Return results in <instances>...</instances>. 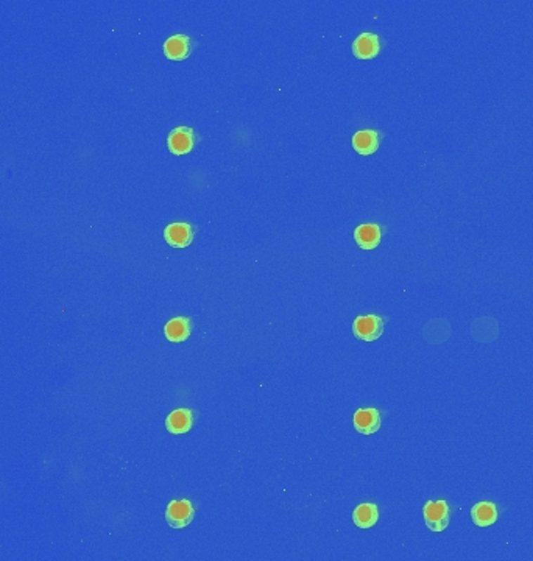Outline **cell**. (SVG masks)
Wrapping results in <instances>:
<instances>
[{
  "instance_id": "7a4b0ae2",
  "label": "cell",
  "mask_w": 533,
  "mask_h": 561,
  "mask_svg": "<svg viewBox=\"0 0 533 561\" xmlns=\"http://www.w3.org/2000/svg\"><path fill=\"white\" fill-rule=\"evenodd\" d=\"M195 516V508L187 499L172 501L165 510V521L172 529H184L192 522Z\"/></svg>"
},
{
  "instance_id": "5b68a950",
  "label": "cell",
  "mask_w": 533,
  "mask_h": 561,
  "mask_svg": "<svg viewBox=\"0 0 533 561\" xmlns=\"http://www.w3.org/2000/svg\"><path fill=\"white\" fill-rule=\"evenodd\" d=\"M164 239L174 248H186L193 240V226L189 223H170L164 229Z\"/></svg>"
},
{
  "instance_id": "6da1fadb",
  "label": "cell",
  "mask_w": 533,
  "mask_h": 561,
  "mask_svg": "<svg viewBox=\"0 0 533 561\" xmlns=\"http://www.w3.org/2000/svg\"><path fill=\"white\" fill-rule=\"evenodd\" d=\"M384 333V320L378 315H360L352 323V334L362 342H376Z\"/></svg>"
},
{
  "instance_id": "5bb4252c",
  "label": "cell",
  "mask_w": 533,
  "mask_h": 561,
  "mask_svg": "<svg viewBox=\"0 0 533 561\" xmlns=\"http://www.w3.org/2000/svg\"><path fill=\"white\" fill-rule=\"evenodd\" d=\"M471 517L477 527H489L498 521V510L493 502H479L471 508Z\"/></svg>"
},
{
  "instance_id": "8fae6325",
  "label": "cell",
  "mask_w": 533,
  "mask_h": 561,
  "mask_svg": "<svg viewBox=\"0 0 533 561\" xmlns=\"http://www.w3.org/2000/svg\"><path fill=\"white\" fill-rule=\"evenodd\" d=\"M380 239H383V233L376 223H365V225L357 226L354 231V240L362 250H374L380 243Z\"/></svg>"
},
{
  "instance_id": "4fadbf2b",
  "label": "cell",
  "mask_w": 533,
  "mask_h": 561,
  "mask_svg": "<svg viewBox=\"0 0 533 561\" xmlns=\"http://www.w3.org/2000/svg\"><path fill=\"white\" fill-rule=\"evenodd\" d=\"M379 520V508L376 503H360L352 512V521L359 529H371Z\"/></svg>"
},
{
  "instance_id": "277c9868",
  "label": "cell",
  "mask_w": 533,
  "mask_h": 561,
  "mask_svg": "<svg viewBox=\"0 0 533 561\" xmlns=\"http://www.w3.org/2000/svg\"><path fill=\"white\" fill-rule=\"evenodd\" d=\"M193 146H195V134H193L192 128L178 127L172 129L167 138V147L172 155L183 156L191 153Z\"/></svg>"
},
{
  "instance_id": "9c48e42d",
  "label": "cell",
  "mask_w": 533,
  "mask_h": 561,
  "mask_svg": "<svg viewBox=\"0 0 533 561\" xmlns=\"http://www.w3.org/2000/svg\"><path fill=\"white\" fill-rule=\"evenodd\" d=\"M193 426V412L189 408H176L165 418V429L170 434L179 435L189 432Z\"/></svg>"
},
{
  "instance_id": "30bf717a",
  "label": "cell",
  "mask_w": 533,
  "mask_h": 561,
  "mask_svg": "<svg viewBox=\"0 0 533 561\" xmlns=\"http://www.w3.org/2000/svg\"><path fill=\"white\" fill-rule=\"evenodd\" d=\"M192 333V321L187 316H176L167 321V325L164 326V335L165 339L172 343H183Z\"/></svg>"
},
{
  "instance_id": "3957f363",
  "label": "cell",
  "mask_w": 533,
  "mask_h": 561,
  "mask_svg": "<svg viewBox=\"0 0 533 561\" xmlns=\"http://www.w3.org/2000/svg\"><path fill=\"white\" fill-rule=\"evenodd\" d=\"M424 521L432 531H443L449 526V507L446 501H429L423 508Z\"/></svg>"
},
{
  "instance_id": "ba28073f",
  "label": "cell",
  "mask_w": 533,
  "mask_h": 561,
  "mask_svg": "<svg viewBox=\"0 0 533 561\" xmlns=\"http://www.w3.org/2000/svg\"><path fill=\"white\" fill-rule=\"evenodd\" d=\"M380 139H383V134L379 131H374V129H362V131H357L354 134V138H352V147H354L359 155L370 156L378 152Z\"/></svg>"
},
{
  "instance_id": "7c38bea8",
  "label": "cell",
  "mask_w": 533,
  "mask_h": 561,
  "mask_svg": "<svg viewBox=\"0 0 533 561\" xmlns=\"http://www.w3.org/2000/svg\"><path fill=\"white\" fill-rule=\"evenodd\" d=\"M191 52V38L186 34H174L164 42V55L172 61H183Z\"/></svg>"
},
{
  "instance_id": "52a82bcc",
  "label": "cell",
  "mask_w": 533,
  "mask_h": 561,
  "mask_svg": "<svg viewBox=\"0 0 533 561\" xmlns=\"http://www.w3.org/2000/svg\"><path fill=\"white\" fill-rule=\"evenodd\" d=\"M352 424L359 434L373 435L380 429V413L376 408H359L352 418Z\"/></svg>"
},
{
  "instance_id": "8992f818",
  "label": "cell",
  "mask_w": 533,
  "mask_h": 561,
  "mask_svg": "<svg viewBox=\"0 0 533 561\" xmlns=\"http://www.w3.org/2000/svg\"><path fill=\"white\" fill-rule=\"evenodd\" d=\"M380 52V39L374 33H362L352 42V53L359 60H373Z\"/></svg>"
}]
</instances>
